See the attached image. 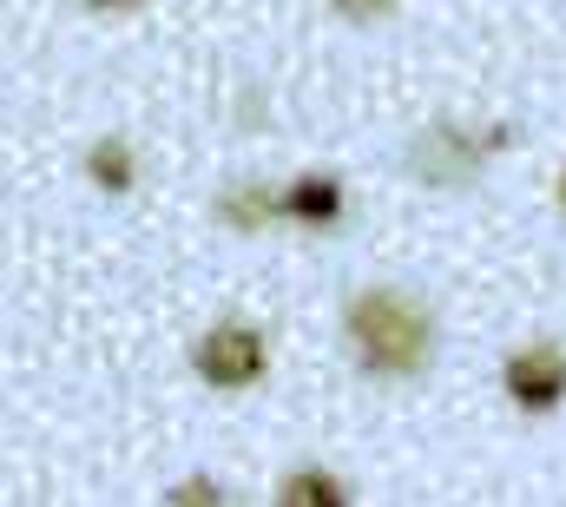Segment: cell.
<instances>
[{
	"label": "cell",
	"mask_w": 566,
	"mask_h": 507,
	"mask_svg": "<svg viewBox=\"0 0 566 507\" xmlns=\"http://www.w3.org/2000/svg\"><path fill=\"white\" fill-rule=\"evenodd\" d=\"M329 7H336L343 20H356V27H376V20H389L402 0H329Z\"/></svg>",
	"instance_id": "cell-9"
},
{
	"label": "cell",
	"mask_w": 566,
	"mask_h": 507,
	"mask_svg": "<svg viewBox=\"0 0 566 507\" xmlns=\"http://www.w3.org/2000/svg\"><path fill=\"white\" fill-rule=\"evenodd\" d=\"M343 337L369 376H422L434 363V317L409 290H363L343 310Z\"/></svg>",
	"instance_id": "cell-1"
},
{
	"label": "cell",
	"mask_w": 566,
	"mask_h": 507,
	"mask_svg": "<svg viewBox=\"0 0 566 507\" xmlns=\"http://www.w3.org/2000/svg\"><path fill=\"white\" fill-rule=\"evenodd\" d=\"M277 501L283 507H343L349 488H343L329 468H290V475L277 482Z\"/></svg>",
	"instance_id": "cell-8"
},
{
	"label": "cell",
	"mask_w": 566,
	"mask_h": 507,
	"mask_svg": "<svg viewBox=\"0 0 566 507\" xmlns=\"http://www.w3.org/2000/svg\"><path fill=\"white\" fill-rule=\"evenodd\" d=\"M514 145V126H461V120H434L409 138V178L428 185V192H461V185H474L481 178V165L494 158V152H507Z\"/></svg>",
	"instance_id": "cell-2"
},
{
	"label": "cell",
	"mask_w": 566,
	"mask_h": 507,
	"mask_svg": "<svg viewBox=\"0 0 566 507\" xmlns=\"http://www.w3.org/2000/svg\"><path fill=\"white\" fill-rule=\"evenodd\" d=\"M218 225L224 231H244V238H258V231H271L283 218V192L277 185H264V178H244V185H231V192H218Z\"/></svg>",
	"instance_id": "cell-6"
},
{
	"label": "cell",
	"mask_w": 566,
	"mask_h": 507,
	"mask_svg": "<svg viewBox=\"0 0 566 507\" xmlns=\"http://www.w3.org/2000/svg\"><path fill=\"white\" fill-rule=\"evenodd\" d=\"M86 7H99V13H126V7H139V0H86Z\"/></svg>",
	"instance_id": "cell-11"
},
{
	"label": "cell",
	"mask_w": 566,
	"mask_h": 507,
	"mask_svg": "<svg viewBox=\"0 0 566 507\" xmlns=\"http://www.w3.org/2000/svg\"><path fill=\"white\" fill-rule=\"evenodd\" d=\"M501 389L521 415H554L566 402V350L560 343H527L501 363Z\"/></svg>",
	"instance_id": "cell-4"
},
{
	"label": "cell",
	"mask_w": 566,
	"mask_h": 507,
	"mask_svg": "<svg viewBox=\"0 0 566 507\" xmlns=\"http://www.w3.org/2000/svg\"><path fill=\"white\" fill-rule=\"evenodd\" d=\"M191 370L211 389H251L271 370V343H264L258 323H211L198 337V350H191Z\"/></svg>",
	"instance_id": "cell-3"
},
{
	"label": "cell",
	"mask_w": 566,
	"mask_h": 507,
	"mask_svg": "<svg viewBox=\"0 0 566 507\" xmlns=\"http://www.w3.org/2000/svg\"><path fill=\"white\" fill-rule=\"evenodd\" d=\"M560 211H566V172H560Z\"/></svg>",
	"instance_id": "cell-12"
},
{
	"label": "cell",
	"mask_w": 566,
	"mask_h": 507,
	"mask_svg": "<svg viewBox=\"0 0 566 507\" xmlns=\"http://www.w3.org/2000/svg\"><path fill=\"white\" fill-rule=\"evenodd\" d=\"M165 501H178V507H198V501H224V488L218 482H205V475H191V482H178Z\"/></svg>",
	"instance_id": "cell-10"
},
{
	"label": "cell",
	"mask_w": 566,
	"mask_h": 507,
	"mask_svg": "<svg viewBox=\"0 0 566 507\" xmlns=\"http://www.w3.org/2000/svg\"><path fill=\"white\" fill-rule=\"evenodd\" d=\"M86 178H93L99 192H113V198H119V192H133V185H139V152H133L119 132H106V138H93V145H86Z\"/></svg>",
	"instance_id": "cell-7"
},
{
	"label": "cell",
	"mask_w": 566,
	"mask_h": 507,
	"mask_svg": "<svg viewBox=\"0 0 566 507\" xmlns=\"http://www.w3.org/2000/svg\"><path fill=\"white\" fill-rule=\"evenodd\" d=\"M343 211H349V198H343V178H336V172H303V178L283 185V218H290V225L336 231Z\"/></svg>",
	"instance_id": "cell-5"
}]
</instances>
